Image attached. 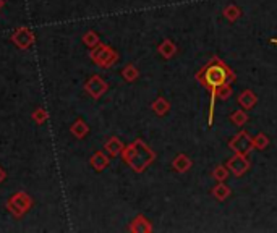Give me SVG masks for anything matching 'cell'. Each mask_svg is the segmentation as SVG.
<instances>
[{
	"instance_id": "obj_1",
	"label": "cell",
	"mask_w": 277,
	"mask_h": 233,
	"mask_svg": "<svg viewBox=\"0 0 277 233\" xmlns=\"http://www.w3.org/2000/svg\"><path fill=\"white\" fill-rule=\"evenodd\" d=\"M194 78L201 86H204L209 91L211 101H209V126L214 121V109H216V94L224 84H233L237 79L231 67L226 62L221 60L219 57H213L206 65L196 72Z\"/></svg>"
},
{
	"instance_id": "obj_2",
	"label": "cell",
	"mask_w": 277,
	"mask_h": 233,
	"mask_svg": "<svg viewBox=\"0 0 277 233\" xmlns=\"http://www.w3.org/2000/svg\"><path fill=\"white\" fill-rule=\"evenodd\" d=\"M120 155H122V160L135 173H143L156 160V153L139 138L127 144Z\"/></svg>"
},
{
	"instance_id": "obj_3",
	"label": "cell",
	"mask_w": 277,
	"mask_h": 233,
	"mask_svg": "<svg viewBox=\"0 0 277 233\" xmlns=\"http://www.w3.org/2000/svg\"><path fill=\"white\" fill-rule=\"evenodd\" d=\"M90 58L101 68H110L119 62V52L107 44H99L90 52Z\"/></svg>"
},
{
	"instance_id": "obj_4",
	"label": "cell",
	"mask_w": 277,
	"mask_h": 233,
	"mask_svg": "<svg viewBox=\"0 0 277 233\" xmlns=\"http://www.w3.org/2000/svg\"><path fill=\"white\" fill-rule=\"evenodd\" d=\"M33 207V197L25 191H16L7 199V209L15 217H23Z\"/></svg>"
},
{
	"instance_id": "obj_5",
	"label": "cell",
	"mask_w": 277,
	"mask_h": 233,
	"mask_svg": "<svg viewBox=\"0 0 277 233\" xmlns=\"http://www.w3.org/2000/svg\"><path fill=\"white\" fill-rule=\"evenodd\" d=\"M229 148H231L235 154L250 155L251 151L255 149V146H253V138L248 135V131L241 130L231 139V141H229Z\"/></svg>"
},
{
	"instance_id": "obj_6",
	"label": "cell",
	"mask_w": 277,
	"mask_h": 233,
	"mask_svg": "<svg viewBox=\"0 0 277 233\" xmlns=\"http://www.w3.org/2000/svg\"><path fill=\"white\" fill-rule=\"evenodd\" d=\"M226 165L233 177L240 178L251 168V160L246 154H235L233 157H231V159L227 160Z\"/></svg>"
},
{
	"instance_id": "obj_7",
	"label": "cell",
	"mask_w": 277,
	"mask_h": 233,
	"mask_svg": "<svg viewBox=\"0 0 277 233\" xmlns=\"http://www.w3.org/2000/svg\"><path fill=\"white\" fill-rule=\"evenodd\" d=\"M85 91H86L88 96L97 101V99H101L105 92L109 91V84L102 77H99V75H92V77L85 83Z\"/></svg>"
},
{
	"instance_id": "obj_8",
	"label": "cell",
	"mask_w": 277,
	"mask_h": 233,
	"mask_svg": "<svg viewBox=\"0 0 277 233\" xmlns=\"http://www.w3.org/2000/svg\"><path fill=\"white\" fill-rule=\"evenodd\" d=\"M10 40H11V42H13L18 49L26 50V49H29V47H31V45L34 44V40H36V38H34V33H33L29 28L20 26V28H16L15 31H13V34L10 36Z\"/></svg>"
},
{
	"instance_id": "obj_9",
	"label": "cell",
	"mask_w": 277,
	"mask_h": 233,
	"mask_svg": "<svg viewBox=\"0 0 277 233\" xmlns=\"http://www.w3.org/2000/svg\"><path fill=\"white\" fill-rule=\"evenodd\" d=\"M128 230L132 233H151L152 232V224L149 222L148 217H144L143 214L137 215L128 225Z\"/></svg>"
},
{
	"instance_id": "obj_10",
	"label": "cell",
	"mask_w": 277,
	"mask_h": 233,
	"mask_svg": "<svg viewBox=\"0 0 277 233\" xmlns=\"http://www.w3.org/2000/svg\"><path fill=\"white\" fill-rule=\"evenodd\" d=\"M109 164H110V155L105 153V151H96L90 159V165L92 167V170H96V172L105 170V168L109 167Z\"/></svg>"
},
{
	"instance_id": "obj_11",
	"label": "cell",
	"mask_w": 277,
	"mask_h": 233,
	"mask_svg": "<svg viewBox=\"0 0 277 233\" xmlns=\"http://www.w3.org/2000/svg\"><path fill=\"white\" fill-rule=\"evenodd\" d=\"M191 167H193L191 157L184 154V153L177 154L175 159L172 160V170L177 172V173H186V172H190Z\"/></svg>"
},
{
	"instance_id": "obj_12",
	"label": "cell",
	"mask_w": 277,
	"mask_h": 233,
	"mask_svg": "<svg viewBox=\"0 0 277 233\" xmlns=\"http://www.w3.org/2000/svg\"><path fill=\"white\" fill-rule=\"evenodd\" d=\"M258 96L251 89H243L237 97V104L245 110H251L258 104Z\"/></svg>"
},
{
	"instance_id": "obj_13",
	"label": "cell",
	"mask_w": 277,
	"mask_h": 233,
	"mask_svg": "<svg viewBox=\"0 0 277 233\" xmlns=\"http://www.w3.org/2000/svg\"><path fill=\"white\" fill-rule=\"evenodd\" d=\"M157 52H159V55H161L162 58L170 60V58H174L177 55L179 47H177V44L174 42L172 39H164L162 42L157 45Z\"/></svg>"
},
{
	"instance_id": "obj_14",
	"label": "cell",
	"mask_w": 277,
	"mask_h": 233,
	"mask_svg": "<svg viewBox=\"0 0 277 233\" xmlns=\"http://www.w3.org/2000/svg\"><path fill=\"white\" fill-rule=\"evenodd\" d=\"M123 148H125V144L122 143V139L120 138H117V136H110L107 141H105L104 144V151L107 153L110 157H117V155H120L122 154V151Z\"/></svg>"
},
{
	"instance_id": "obj_15",
	"label": "cell",
	"mask_w": 277,
	"mask_h": 233,
	"mask_svg": "<svg viewBox=\"0 0 277 233\" xmlns=\"http://www.w3.org/2000/svg\"><path fill=\"white\" fill-rule=\"evenodd\" d=\"M151 109H152V112H154L157 116H166L170 112V102L167 101L166 97L159 96L156 101H152Z\"/></svg>"
},
{
	"instance_id": "obj_16",
	"label": "cell",
	"mask_w": 277,
	"mask_h": 233,
	"mask_svg": "<svg viewBox=\"0 0 277 233\" xmlns=\"http://www.w3.org/2000/svg\"><path fill=\"white\" fill-rule=\"evenodd\" d=\"M70 131H72V135L76 139H85L90 135V126H88V123L83 118H78L72 126H70Z\"/></svg>"
},
{
	"instance_id": "obj_17",
	"label": "cell",
	"mask_w": 277,
	"mask_h": 233,
	"mask_svg": "<svg viewBox=\"0 0 277 233\" xmlns=\"http://www.w3.org/2000/svg\"><path fill=\"white\" fill-rule=\"evenodd\" d=\"M211 194H213L219 202H224V201L229 199V197L232 196V190L229 188V186L224 182H217V185L214 186L213 190H211Z\"/></svg>"
},
{
	"instance_id": "obj_18",
	"label": "cell",
	"mask_w": 277,
	"mask_h": 233,
	"mask_svg": "<svg viewBox=\"0 0 277 233\" xmlns=\"http://www.w3.org/2000/svg\"><path fill=\"white\" fill-rule=\"evenodd\" d=\"M122 78L127 81V83H135L139 78V70L137 68V65L133 63H127L125 67L122 68Z\"/></svg>"
},
{
	"instance_id": "obj_19",
	"label": "cell",
	"mask_w": 277,
	"mask_h": 233,
	"mask_svg": "<svg viewBox=\"0 0 277 233\" xmlns=\"http://www.w3.org/2000/svg\"><path fill=\"white\" fill-rule=\"evenodd\" d=\"M222 15H224V18H226L227 21L235 23L241 16V8L238 7V5H235V3H229L227 7H224Z\"/></svg>"
},
{
	"instance_id": "obj_20",
	"label": "cell",
	"mask_w": 277,
	"mask_h": 233,
	"mask_svg": "<svg viewBox=\"0 0 277 233\" xmlns=\"http://www.w3.org/2000/svg\"><path fill=\"white\" fill-rule=\"evenodd\" d=\"M229 118H231V121L235 125V126H245L246 123H248V114H246V110L245 109H238V110H235V112H232L231 115H229Z\"/></svg>"
},
{
	"instance_id": "obj_21",
	"label": "cell",
	"mask_w": 277,
	"mask_h": 233,
	"mask_svg": "<svg viewBox=\"0 0 277 233\" xmlns=\"http://www.w3.org/2000/svg\"><path fill=\"white\" fill-rule=\"evenodd\" d=\"M81 40H83V44L86 45V47H90V49H94L96 45L101 44V38H99V34L96 31H92V29L86 31L83 34V38H81Z\"/></svg>"
},
{
	"instance_id": "obj_22",
	"label": "cell",
	"mask_w": 277,
	"mask_h": 233,
	"mask_svg": "<svg viewBox=\"0 0 277 233\" xmlns=\"http://www.w3.org/2000/svg\"><path fill=\"white\" fill-rule=\"evenodd\" d=\"M269 144H271L269 138H268V135H264V133H258V135L253 136V146H255V149H258V151L268 149Z\"/></svg>"
},
{
	"instance_id": "obj_23",
	"label": "cell",
	"mask_w": 277,
	"mask_h": 233,
	"mask_svg": "<svg viewBox=\"0 0 277 233\" xmlns=\"http://www.w3.org/2000/svg\"><path fill=\"white\" fill-rule=\"evenodd\" d=\"M229 175H231V170L227 168V165H216L213 173H211V177H213L216 182H226L229 178Z\"/></svg>"
},
{
	"instance_id": "obj_24",
	"label": "cell",
	"mask_w": 277,
	"mask_h": 233,
	"mask_svg": "<svg viewBox=\"0 0 277 233\" xmlns=\"http://www.w3.org/2000/svg\"><path fill=\"white\" fill-rule=\"evenodd\" d=\"M47 118H49V114H47V110L44 107H38L33 112V120L36 121L38 125H44L47 121Z\"/></svg>"
},
{
	"instance_id": "obj_25",
	"label": "cell",
	"mask_w": 277,
	"mask_h": 233,
	"mask_svg": "<svg viewBox=\"0 0 277 233\" xmlns=\"http://www.w3.org/2000/svg\"><path fill=\"white\" fill-rule=\"evenodd\" d=\"M232 96V84H224L219 91H217L216 94V102L217 101H226V99H229Z\"/></svg>"
},
{
	"instance_id": "obj_26",
	"label": "cell",
	"mask_w": 277,
	"mask_h": 233,
	"mask_svg": "<svg viewBox=\"0 0 277 233\" xmlns=\"http://www.w3.org/2000/svg\"><path fill=\"white\" fill-rule=\"evenodd\" d=\"M5 180H7V172H5V168L0 167V183H3Z\"/></svg>"
},
{
	"instance_id": "obj_27",
	"label": "cell",
	"mask_w": 277,
	"mask_h": 233,
	"mask_svg": "<svg viewBox=\"0 0 277 233\" xmlns=\"http://www.w3.org/2000/svg\"><path fill=\"white\" fill-rule=\"evenodd\" d=\"M271 40V44H276L277 45V38H273V39H269Z\"/></svg>"
},
{
	"instance_id": "obj_28",
	"label": "cell",
	"mask_w": 277,
	"mask_h": 233,
	"mask_svg": "<svg viewBox=\"0 0 277 233\" xmlns=\"http://www.w3.org/2000/svg\"><path fill=\"white\" fill-rule=\"evenodd\" d=\"M5 7V2H3V0H0V10H2Z\"/></svg>"
}]
</instances>
